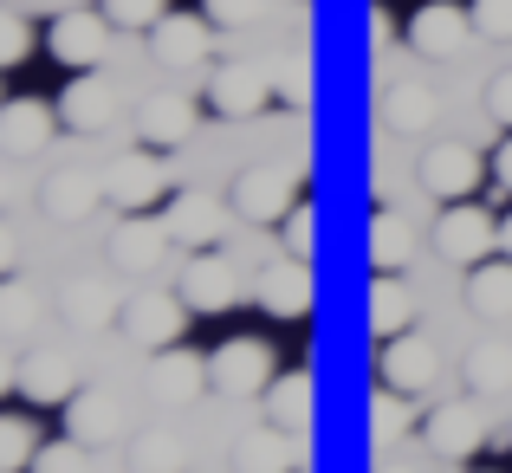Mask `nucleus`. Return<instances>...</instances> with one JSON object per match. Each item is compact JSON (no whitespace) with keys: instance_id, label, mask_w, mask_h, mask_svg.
I'll return each mask as SVG.
<instances>
[{"instance_id":"obj_1","label":"nucleus","mask_w":512,"mask_h":473,"mask_svg":"<svg viewBox=\"0 0 512 473\" xmlns=\"http://www.w3.org/2000/svg\"><path fill=\"white\" fill-rule=\"evenodd\" d=\"M46 52L59 65H72V72H98V65L111 59V13H104V7H65V13H52Z\"/></svg>"},{"instance_id":"obj_2","label":"nucleus","mask_w":512,"mask_h":473,"mask_svg":"<svg viewBox=\"0 0 512 473\" xmlns=\"http://www.w3.org/2000/svg\"><path fill=\"white\" fill-rule=\"evenodd\" d=\"M435 253L448 266H480L500 253V221H493L480 201H448L435 221Z\"/></svg>"},{"instance_id":"obj_20","label":"nucleus","mask_w":512,"mask_h":473,"mask_svg":"<svg viewBox=\"0 0 512 473\" xmlns=\"http://www.w3.org/2000/svg\"><path fill=\"white\" fill-rule=\"evenodd\" d=\"M150 389L163 402H195L201 389H208V357H195V350H182V344L156 350L150 357Z\"/></svg>"},{"instance_id":"obj_27","label":"nucleus","mask_w":512,"mask_h":473,"mask_svg":"<svg viewBox=\"0 0 512 473\" xmlns=\"http://www.w3.org/2000/svg\"><path fill=\"white\" fill-rule=\"evenodd\" d=\"M467 305H474L480 318H512V260H480L467 266Z\"/></svg>"},{"instance_id":"obj_35","label":"nucleus","mask_w":512,"mask_h":473,"mask_svg":"<svg viewBox=\"0 0 512 473\" xmlns=\"http://www.w3.org/2000/svg\"><path fill=\"white\" fill-rule=\"evenodd\" d=\"M33 473H91V448H85L78 435H65V441H39Z\"/></svg>"},{"instance_id":"obj_8","label":"nucleus","mask_w":512,"mask_h":473,"mask_svg":"<svg viewBox=\"0 0 512 473\" xmlns=\"http://www.w3.org/2000/svg\"><path fill=\"white\" fill-rule=\"evenodd\" d=\"M227 208L240 214V221L266 227V221H286L292 208H299V182H292V169H273V162H260V169H247L234 182V201Z\"/></svg>"},{"instance_id":"obj_16","label":"nucleus","mask_w":512,"mask_h":473,"mask_svg":"<svg viewBox=\"0 0 512 473\" xmlns=\"http://www.w3.org/2000/svg\"><path fill=\"white\" fill-rule=\"evenodd\" d=\"M428 448H435L441 461H467V454L487 448V422H480L474 402H441V409L428 415Z\"/></svg>"},{"instance_id":"obj_33","label":"nucleus","mask_w":512,"mask_h":473,"mask_svg":"<svg viewBox=\"0 0 512 473\" xmlns=\"http://www.w3.org/2000/svg\"><path fill=\"white\" fill-rule=\"evenodd\" d=\"M39 428L26 415H0V473H33Z\"/></svg>"},{"instance_id":"obj_47","label":"nucleus","mask_w":512,"mask_h":473,"mask_svg":"<svg viewBox=\"0 0 512 473\" xmlns=\"http://www.w3.org/2000/svg\"><path fill=\"white\" fill-rule=\"evenodd\" d=\"M279 98H286V104H305V85H299V72H286V78H279Z\"/></svg>"},{"instance_id":"obj_17","label":"nucleus","mask_w":512,"mask_h":473,"mask_svg":"<svg viewBox=\"0 0 512 473\" xmlns=\"http://www.w3.org/2000/svg\"><path fill=\"white\" fill-rule=\"evenodd\" d=\"M137 137L150 150H175L182 137H195V104L182 91H156V98L137 104Z\"/></svg>"},{"instance_id":"obj_6","label":"nucleus","mask_w":512,"mask_h":473,"mask_svg":"<svg viewBox=\"0 0 512 473\" xmlns=\"http://www.w3.org/2000/svg\"><path fill=\"white\" fill-rule=\"evenodd\" d=\"M208 383L221 389V396H266V383H273V344H260V337H227L208 357Z\"/></svg>"},{"instance_id":"obj_5","label":"nucleus","mask_w":512,"mask_h":473,"mask_svg":"<svg viewBox=\"0 0 512 473\" xmlns=\"http://www.w3.org/2000/svg\"><path fill=\"white\" fill-rule=\"evenodd\" d=\"M201 98H208V111L214 117H260L266 104H273V78L260 72V65H247V59H221L208 72V91H201Z\"/></svg>"},{"instance_id":"obj_41","label":"nucleus","mask_w":512,"mask_h":473,"mask_svg":"<svg viewBox=\"0 0 512 473\" xmlns=\"http://www.w3.org/2000/svg\"><path fill=\"white\" fill-rule=\"evenodd\" d=\"M260 7L266 0H201V13L214 26H247V20H260Z\"/></svg>"},{"instance_id":"obj_14","label":"nucleus","mask_w":512,"mask_h":473,"mask_svg":"<svg viewBox=\"0 0 512 473\" xmlns=\"http://www.w3.org/2000/svg\"><path fill=\"white\" fill-rule=\"evenodd\" d=\"M169 234H175V247H188V253H201V247H214L221 240V221H227V208L208 195V188H182V195L169 201Z\"/></svg>"},{"instance_id":"obj_42","label":"nucleus","mask_w":512,"mask_h":473,"mask_svg":"<svg viewBox=\"0 0 512 473\" xmlns=\"http://www.w3.org/2000/svg\"><path fill=\"white\" fill-rule=\"evenodd\" d=\"M487 117H493L500 130H512V72H500V78L487 85Z\"/></svg>"},{"instance_id":"obj_15","label":"nucleus","mask_w":512,"mask_h":473,"mask_svg":"<svg viewBox=\"0 0 512 473\" xmlns=\"http://www.w3.org/2000/svg\"><path fill=\"white\" fill-rule=\"evenodd\" d=\"M13 396L39 402V409H59V402L78 396V363L65 357V350H33V357L20 363V389Z\"/></svg>"},{"instance_id":"obj_29","label":"nucleus","mask_w":512,"mask_h":473,"mask_svg":"<svg viewBox=\"0 0 512 473\" xmlns=\"http://www.w3.org/2000/svg\"><path fill=\"white\" fill-rule=\"evenodd\" d=\"M130 473H188V441L175 428H150L130 448Z\"/></svg>"},{"instance_id":"obj_39","label":"nucleus","mask_w":512,"mask_h":473,"mask_svg":"<svg viewBox=\"0 0 512 473\" xmlns=\"http://www.w3.org/2000/svg\"><path fill=\"white\" fill-rule=\"evenodd\" d=\"M111 26H156L169 13V0H104Z\"/></svg>"},{"instance_id":"obj_45","label":"nucleus","mask_w":512,"mask_h":473,"mask_svg":"<svg viewBox=\"0 0 512 473\" xmlns=\"http://www.w3.org/2000/svg\"><path fill=\"white\" fill-rule=\"evenodd\" d=\"M7 389H20V357H13V344L0 337V396H7Z\"/></svg>"},{"instance_id":"obj_21","label":"nucleus","mask_w":512,"mask_h":473,"mask_svg":"<svg viewBox=\"0 0 512 473\" xmlns=\"http://www.w3.org/2000/svg\"><path fill=\"white\" fill-rule=\"evenodd\" d=\"M98 201H104V175H85V169H59L39 188V208H46L52 221H85Z\"/></svg>"},{"instance_id":"obj_36","label":"nucleus","mask_w":512,"mask_h":473,"mask_svg":"<svg viewBox=\"0 0 512 473\" xmlns=\"http://www.w3.org/2000/svg\"><path fill=\"white\" fill-rule=\"evenodd\" d=\"M65 318L72 324H104L111 318V286H104V279H78V286L65 292Z\"/></svg>"},{"instance_id":"obj_34","label":"nucleus","mask_w":512,"mask_h":473,"mask_svg":"<svg viewBox=\"0 0 512 473\" xmlns=\"http://www.w3.org/2000/svg\"><path fill=\"white\" fill-rule=\"evenodd\" d=\"M409 422H415L409 396L383 383V396H370V435H376V448H389V441H402V435H409Z\"/></svg>"},{"instance_id":"obj_30","label":"nucleus","mask_w":512,"mask_h":473,"mask_svg":"<svg viewBox=\"0 0 512 473\" xmlns=\"http://www.w3.org/2000/svg\"><path fill=\"white\" fill-rule=\"evenodd\" d=\"M33 331H39V292L7 273L0 279V337H7V344H26Z\"/></svg>"},{"instance_id":"obj_12","label":"nucleus","mask_w":512,"mask_h":473,"mask_svg":"<svg viewBox=\"0 0 512 473\" xmlns=\"http://www.w3.org/2000/svg\"><path fill=\"white\" fill-rule=\"evenodd\" d=\"M435 376H441V357H435V344H428L422 331H396L383 344V383L389 389L422 396V389H435Z\"/></svg>"},{"instance_id":"obj_11","label":"nucleus","mask_w":512,"mask_h":473,"mask_svg":"<svg viewBox=\"0 0 512 473\" xmlns=\"http://www.w3.org/2000/svg\"><path fill=\"white\" fill-rule=\"evenodd\" d=\"M467 33H474V13L454 7V0H428L409 20V46L422 52V59H454V52L467 46Z\"/></svg>"},{"instance_id":"obj_19","label":"nucleus","mask_w":512,"mask_h":473,"mask_svg":"<svg viewBox=\"0 0 512 473\" xmlns=\"http://www.w3.org/2000/svg\"><path fill=\"white\" fill-rule=\"evenodd\" d=\"M46 137H52V104L46 98L0 104V156H39Z\"/></svg>"},{"instance_id":"obj_32","label":"nucleus","mask_w":512,"mask_h":473,"mask_svg":"<svg viewBox=\"0 0 512 473\" xmlns=\"http://www.w3.org/2000/svg\"><path fill=\"white\" fill-rule=\"evenodd\" d=\"M467 383H474V396H500L512 383V350L506 344H474L467 350Z\"/></svg>"},{"instance_id":"obj_50","label":"nucleus","mask_w":512,"mask_h":473,"mask_svg":"<svg viewBox=\"0 0 512 473\" xmlns=\"http://www.w3.org/2000/svg\"><path fill=\"white\" fill-rule=\"evenodd\" d=\"M383 473H409V467H383Z\"/></svg>"},{"instance_id":"obj_43","label":"nucleus","mask_w":512,"mask_h":473,"mask_svg":"<svg viewBox=\"0 0 512 473\" xmlns=\"http://www.w3.org/2000/svg\"><path fill=\"white\" fill-rule=\"evenodd\" d=\"M363 33H370V46L383 52L389 46V7H370V13H363Z\"/></svg>"},{"instance_id":"obj_40","label":"nucleus","mask_w":512,"mask_h":473,"mask_svg":"<svg viewBox=\"0 0 512 473\" xmlns=\"http://www.w3.org/2000/svg\"><path fill=\"white\" fill-rule=\"evenodd\" d=\"M474 33L512 39V0H474Z\"/></svg>"},{"instance_id":"obj_37","label":"nucleus","mask_w":512,"mask_h":473,"mask_svg":"<svg viewBox=\"0 0 512 473\" xmlns=\"http://www.w3.org/2000/svg\"><path fill=\"white\" fill-rule=\"evenodd\" d=\"M26 52H33V20H26L20 7H7V0H0V72H7V65H20Z\"/></svg>"},{"instance_id":"obj_25","label":"nucleus","mask_w":512,"mask_h":473,"mask_svg":"<svg viewBox=\"0 0 512 473\" xmlns=\"http://www.w3.org/2000/svg\"><path fill=\"white\" fill-rule=\"evenodd\" d=\"M409 318H415L409 286H402L396 273H370V337L376 344H389L396 331H409Z\"/></svg>"},{"instance_id":"obj_28","label":"nucleus","mask_w":512,"mask_h":473,"mask_svg":"<svg viewBox=\"0 0 512 473\" xmlns=\"http://www.w3.org/2000/svg\"><path fill=\"white\" fill-rule=\"evenodd\" d=\"M435 91L428 85H389V98H383V117H389V130H402V137H422L428 124H435Z\"/></svg>"},{"instance_id":"obj_13","label":"nucleus","mask_w":512,"mask_h":473,"mask_svg":"<svg viewBox=\"0 0 512 473\" xmlns=\"http://www.w3.org/2000/svg\"><path fill=\"white\" fill-rule=\"evenodd\" d=\"M150 52L163 65H208L214 20H208V13H163V20L150 26Z\"/></svg>"},{"instance_id":"obj_31","label":"nucleus","mask_w":512,"mask_h":473,"mask_svg":"<svg viewBox=\"0 0 512 473\" xmlns=\"http://www.w3.org/2000/svg\"><path fill=\"white\" fill-rule=\"evenodd\" d=\"M279 435H286V428H273V422H266L260 435H247L240 454H234V467L240 473H299V467H292V448Z\"/></svg>"},{"instance_id":"obj_48","label":"nucleus","mask_w":512,"mask_h":473,"mask_svg":"<svg viewBox=\"0 0 512 473\" xmlns=\"http://www.w3.org/2000/svg\"><path fill=\"white\" fill-rule=\"evenodd\" d=\"M500 253L512 260V214H500Z\"/></svg>"},{"instance_id":"obj_4","label":"nucleus","mask_w":512,"mask_h":473,"mask_svg":"<svg viewBox=\"0 0 512 473\" xmlns=\"http://www.w3.org/2000/svg\"><path fill=\"white\" fill-rule=\"evenodd\" d=\"M480 182H487V162H480L474 143L441 137V143H428V150H422V188L435 201H474Z\"/></svg>"},{"instance_id":"obj_18","label":"nucleus","mask_w":512,"mask_h":473,"mask_svg":"<svg viewBox=\"0 0 512 473\" xmlns=\"http://www.w3.org/2000/svg\"><path fill=\"white\" fill-rule=\"evenodd\" d=\"M111 117H117V85L104 72H85L78 85H65V98H59V124L65 130H85L91 137V130H104Z\"/></svg>"},{"instance_id":"obj_38","label":"nucleus","mask_w":512,"mask_h":473,"mask_svg":"<svg viewBox=\"0 0 512 473\" xmlns=\"http://www.w3.org/2000/svg\"><path fill=\"white\" fill-rule=\"evenodd\" d=\"M279 240H286L292 260H312V253H318V214H312V201H299V208L279 221Z\"/></svg>"},{"instance_id":"obj_24","label":"nucleus","mask_w":512,"mask_h":473,"mask_svg":"<svg viewBox=\"0 0 512 473\" xmlns=\"http://www.w3.org/2000/svg\"><path fill=\"white\" fill-rule=\"evenodd\" d=\"M117 428H124V409H117L104 389H78V396L65 402V435H78L85 448H104Z\"/></svg>"},{"instance_id":"obj_23","label":"nucleus","mask_w":512,"mask_h":473,"mask_svg":"<svg viewBox=\"0 0 512 473\" xmlns=\"http://www.w3.org/2000/svg\"><path fill=\"white\" fill-rule=\"evenodd\" d=\"M363 247H370V273H402V266L415 260V227L402 221L396 208H376Z\"/></svg>"},{"instance_id":"obj_3","label":"nucleus","mask_w":512,"mask_h":473,"mask_svg":"<svg viewBox=\"0 0 512 473\" xmlns=\"http://www.w3.org/2000/svg\"><path fill=\"white\" fill-rule=\"evenodd\" d=\"M163 188H169V162L163 150H130V156H117L111 169H104V201H111L117 214H150L156 201H163Z\"/></svg>"},{"instance_id":"obj_10","label":"nucleus","mask_w":512,"mask_h":473,"mask_svg":"<svg viewBox=\"0 0 512 473\" xmlns=\"http://www.w3.org/2000/svg\"><path fill=\"white\" fill-rule=\"evenodd\" d=\"M182 324H188L182 292H137V299L124 305V331L137 337V344H150V350L182 344Z\"/></svg>"},{"instance_id":"obj_7","label":"nucleus","mask_w":512,"mask_h":473,"mask_svg":"<svg viewBox=\"0 0 512 473\" xmlns=\"http://www.w3.org/2000/svg\"><path fill=\"white\" fill-rule=\"evenodd\" d=\"M175 292L188 299V312L221 318V312H234V305H240V273H234V266H227L214 247H201V253H188V266H182V279H175Z\"/></svg>"},{"instance_id":"obj_9","label":"nucleus","mask_w":512,"mask_h":473,"mask_svg":"<svg viewBox=\"0 0 512 473\" xmlns=\"http://www.w3.org/2000/svg\"><path fill=\"white\" fill-rule=\"evenodd\" d=\"M253 305H260L266 318H279V324H299L305 312H312V260H279V266H266L260 279H253Z\"/></svg>"},{"instance_id":"obj_22","label":"nucleus","mask_w":512,"mask_h":473,"mask_svg":"<svg viewBox=\"0 0 512 473\" xmlns=\"http://www.w3.org/2000/svg\"><path fill=\"white\" fill-rule=\"evenodd\" d=\"M175 247L169 221H143V214H130L124 234L111 240V260L124 266V273H150V266H163V253Z\"/></svg>"},{"instance_id":"obj_49","label":"nucleus","mask_w":512,"mask_h":473,"mask_svg":"<svg viewBox=\"0 0 512 473\" xmlns=\"http://www.w3.org/2000/svg\"><path fill=\"white\" fill-rule=\"evenodd\" d=\"M0 214H7V169H0Z\"/></svg>"},{"instance_id":"obj_44","label":"nucleus","mask_w":512,"mask_h":473,"mask_svg":"<svg viewBox=\"0 0 512 473\" xmlns=\"http://www.w3.org/2000/svg\"><path fill=\"white\" fill-rule=\"evenodd\" d=\"M20 266V240H13V227H7V214H0V279Z\"/></svg>"},{"instance_id":"obj_46","label":"nucleus","mask_w":512,"mask_h":473,"mask_svg":"<svg viewBox=\"0 0 512 473\" xmlns=\"http://www.w3.org/2000/svg\"><path fill=\"white\" fill-rule=\"evenodd\" d=\"M493 175H500V188H512V137L500 143V156H493Z\"/></svg>"},{"instance_id":"obj_26","label":"nucleus","mask_w":512,"mask_h":473,"mask_svg":"<svg viewBox=\"0 0 512 473\" xmlns=\"http://www.w3.org/2000/svg\"><path fill=\"white\" fill-rule=\"evenodd\" d=\"M266 422L286 428V435H299L305 422H312V376L305 370H286L266 383Z\"/></svg>"}]
</instances>
